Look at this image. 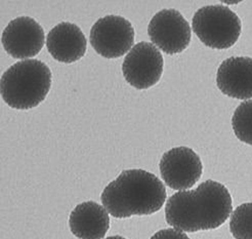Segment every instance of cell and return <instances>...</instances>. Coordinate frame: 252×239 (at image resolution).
Instances as JSON below:
<instances>
[{
  "label": "cell",
  "mask_w": 252,
  "mask_h": 239,
  "mask_svg": "<svg viewBox=\"0 0 252 239\" xmlns=\"http://www.w3.org/2000/svg\"><path fill=\"white\" fill-rule=\"evenodd\" d=\"M232 210V196L226 187L208 180L195 190L171 195L165 207V220L176 230L194 233L220 227Z\"/></svg>",
  "instance_id": "6da1fadb"
},
{
  "label": "cell",
  "mask_w": 252,
  "mask_h": 239,
  "mask_svg": "<svg viewBox=\"0 0 252 239\" xmlns=\"http://www.w3.org/2000/svg\"><path fill=\"white\" fill-rule=\"evenodd\" d=\"M100 199L114 218L150 216L164 205L166 189L153 173L140 169L126 170L107 185Z\"/></svg>",
  "instance_id": "7a4b0ae2"
},
{
  "label": "cell",
  "mask_w": 252,
  "mask_h": 239,
  "mask_svg": "<svg viewBox=\"0 0 252 239\" xmlns=\"http://www.w3.org/2000/svg\"><path fill=\"white\" fill-rule=\"evenodd\" d=\"M1 98L12 109L28 110L45 100L52 86V72L38 60H24L9 67L1 76Z\"/></svg>",
  "instance_id": "3957f363"
},
{
  "label": "cell",
  "mask_w": 252,
  "mask_h": 239,
  "mask_svg": "<svg viewBox=\"0 0 252 239\" xmlns=\"http://www.w3.org/2000/svg\"><path fill=\"white\" fill-rule=\"evenodd\" d=\"M192 28L200 41L214 49L232 47L242 31L241 20L224 5H207L198 9L193 17Z\"/></svg>",
  "instance_id": "277c9868"
},
{
  "label": "cell",
  "mask_w": 252,
  "mask_h": 239,
  "mask_svg": "<svg viewBox=\"0 0 252 239\" xmlns=\"http://www.w3.org/2000/svg\"><path fill=\"white\" fill-rule=\"evenodd\" d=\"M134 29L120 16H106L92 27L90 41L95 52L106 59H118L129 52L134 42Z\"/></svg>",
  "instance_id": "5b68a950"
},
{
  "label": "cell",
  "mask_w": 252,
  "mask_h": 239,
  "mask_svg": "<svg viewBox=\"0 0 252 239\" xmlns=\"http://www.w3.org/2000/svg\"><path fill=\"white\" fill-rule=\"evenodd\" d=\"M190 24L176 9H162L151 19L148 35L151 41L167 55L181 54L191 42Z\"/></svg>",
  "instance_id": "8992f818"
},
{
  "label": "cell",
  "mask_w": 252,
  "mask_h": 239,
  "mask_svg": "<svg viewBox=\"0 0 252 239\" xmlns=\"http://www.w3.org/2000/svg\"><path fill=\"white\" fill-rule=\"evenodd\" d=\"M163 57L152 43L135 44L125 57L122 73L125 80L137 90H148L154 86L163 73Z\"/></svg>",
  "instance_id": "52a82bcc"
},
{
  "label": "cell",
  "mask_w": 252,
  "mask_h": 239,
  "mask_svg": "<svg viewBox=\"0 0 252 239\" xmlns=\"http://www.w3.org/2000/svg\"><path fill=\"white\" fill-rule=\"evenodd\" d=\"M159 169L161 178L173 190L185 191L192 188L201 178L202 161L194 150L178 147L163 154Z\"/></svg>",
  "instance_id": "ba28073f"
},
{
  "label": "cell",
  "mask_w": 252,
  "mask_h": 239,
  "mask_svg": "<svg viewBox=\"0 0 252 239\" xmlns=\"http://www.w3.org/2000/svg\"><path fill=\"white\" fill-rule=\"evenodd\" d=\"M44 31L30 17H19L9 22L2 32L1 42L12 58L24 60L39 54L44 45Z\"/></svg>",
  "instance_id": "9c48e42d"
},
{
  "label": "cell",
  "mask_w": 252,
  "mask_h": 239,
  "mask_svg": "<svg viewBox=\"0 0 252 239\" xmlns=\"http://www.w3.org/2000/svg\"><path fill=\"white\" fill-rule=\"evenodd\" d=\"M217 84L230 98L252 99V59L232 57L224 60L218 70Z\"/></svg>",
  "instance_id": "30bf717a"
},
{
  "label": "cell",
  "mask_w": 252,
  "mask_h": 239,
  "mask_svg": "<svg viewBox=\"0 0 252 239\" xmlns=\"http://www.w3.org/2000/svg\"><path fill=\"white\" fill-rule=\"evenodd\" d=\"M46 47L55 60L71 64L79 61L85 55L87 41L77 25L63 22L47 34Z\"/></svg>",
  "instance_id": "8fae6325"
},
{
  "label": "cell",
  "mask_w": 252,
  "mask_h": 239,
  "mask_svg": "<svg viewBox=\"0 0 252 239\" xmlns=\"http://www.w3.org/2000/svg\"><path fill=\"white\" fill-rule=\"evenodd\" d=\"M69 226L79 239H103L110 228L108 210L94 201L82 203L72 210Z\"/></svg>",
  "instance_id": "7c38bea8"
},
{
  "label": "cell",
  "mask_w": 252,
  "mask_h": 239,
  "mask_svg": "<svg viewBox=\"0 0 252 239\" xmlns=\"http://www.w3.org/2000/svg\"><path fill=\"white\" fill-rule=\"evenodd\" d=\"M232 127L239 140L252 146V101L238 106L232 117Z\"/></svg>",
  "instance_id": "4fadbf2b"
},
{
  "label": "cell",
  "mask_w": 252,
  "mask_h": 239,
  "mask_svg": "<svg viewBox=\"0 0 252 239\" xmlns=\"http://www.w3.org/2000/svg\"><path fill=\"white\" fill-rule=\"evenodd\" d=\"M230 230L235 239H252V203L239 205L233 211Z\"/></svg>",
  "instance_id": "5bb4252c"
},
{
  "label": "cell",
  "mask_w": 252,
  "mask_h": 239,
  "mask_svg": "<svg viewBox=\"0 0 252 239\" xmlns=\"http://www.w3.org/2000/svg\"><path fill=\"white\" fill-rule=\"evenodd\" d=\"M150 239H190L186 233L176 229H163L156 232Z\"/></svg>",
  "instance_id": "9a60e30c"
},
{
  "label": "cell",
  "mask_w": 252,
  "mask_h": 239,
  "mask_svg": "<svg viewBox=\"0 0 252 239\" xmlns=\"http://www.w3.org/2000/svg\"><path fill=\"white\" fill-rule=\"evenodd\" d=\"M106 239H126V238H124V237H122V236H118V235H116V236H111V237H108V238H106Z\"/></svg>",
  "instance_id": "2e32d148"
}]
</instances>
